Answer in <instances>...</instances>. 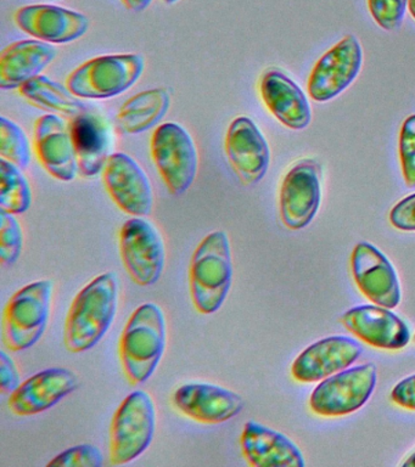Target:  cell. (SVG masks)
Segmentation results:
<instances>
[{
	"mask_svg": "<svg viewBox=\"0 0 415 467\" xmlns=\"http://www.w3.org/2000/svg\"><path fill=\"white\" fill-rule=\"evenodd\" d=\"M119 276L114 272L94 277L76 296L65 323V347L71 353L94 348L110 330L119 308Z\"/></svg>",
	"mask_w": 415,
	"mask_h": 467,
	"instance_id": "6da1fadb",
	"label": "cell"
},
{
	"mask_svg": "<svg viewBox=\"0 0 415 467\" xmlns=\"http://www.w3.org/2000/svg\"><path fill=\"white\" fill-rule=\"evenodd\" d=\"M165 313L156 303L134 310L119 339V359L130 385L140 386L154 375L165 354Z\"/></svg>",
	"mask_w": 415,
	"mask_h": 467,
	"instance_id": "7a4b0ae2",
	"label": "cell"
},
{
	"mask_svg": "<svg viewBox=\"0 0 415 467\" xmlns=\"http://www.w3.org/2000/svg\"><path fill=\"white\" fill-rule=\"evenodd\" d=\"M233 255L228 234L210 233L196 247L189 269L192 305L211 316L221 309L233 284Z\"/></svg>",
	"mask_w": 415,
	"mask_h": 467,
	"instance_id": "3957f363",
	"label": "cell"
},
{
	"mask_svg": "<svg viewBox=\"0 0 415 467\" xmlns=\"http://www.w3.org/2000/svg\"><path fill=\"white\" fill-rule=\"evenodd\" d=\"M54 283L45 279L26 285L9 299L3 313V339L12 352L34 347L45 335L52 310Z\"/></svg>",
	"mask_w": 415,
	"mask_h": 467,
	"instance_id": "277c9868",
	"label": "cell"
},
{
	"mask_svg": "<svg viewBox=\"0 0 415 467\" xmlns=\"http://www.w3.org/2000/svg\"><path fill=\"white\" fill-rule=\"evenodd\" d=\"M144 68L140 54L104 55L78 66L67 77V87L81 99H111L130 89Z\"/></svg>",
	"mask_w": 415,
	"mask_h": 467,
	"instance_id": "5b68a950",
	"label": "cell"
},
{
	"mask_svg": "<svg viewBox=\"0 0 415 467\" xmlns=\"http://www.w3.org/2000/svg\"><path fill=\"white\" fill-rule=\"evenodd\" d=\"M156 430V408L150 394L137 389L122 401L110 429V462L121 466L150 447Z\"/></svg>",
	"mask_w": 415,
	"mask_h": 467,
	"instance_id": "8992f818",
	"label": "cell"
},
{
	"mask_svg": "<svg viewBox=\"0 0 415 467\" xmlns=\"http://www.w3.org/2000/svg\"><path fill=\"white\" fill-rule=\"evenodd\" d=\"M156 170L172 195L187 192L196 174L199 157L195 141L181 124L169 122L156 128L150 142Z\"/></svg>",
	"mask_w": 415,
	"mask_h": 467,
	"instance_id": "52a82bcc",
	"label": "cell"
},
{
	"mask_svg": "<svg viewBox=\"0 0 415 467\" xmlns=\"http://www.w3.org/2000/svg\"><path fill=\"white\" fill-rule=\"evenodd\" d=\"M119 254L127 273L140 286H152L165 270V241L159 229L143 217L130 218L122 225Z\"/></svg>",
	"mask_w": 415,
	"mask_h": 467,
	"instance_id": "ba28073f",
	"label": "cell"
},
{
	"mask_svg": "<svg viewBox=\"0 0 415 467\" xmlns=\"http://www.w3.org/2000/svg\"><path fill=\"white\" fill-rule=\"evenodd\" d=\"M377 385V367L364 364L337 372L313 390L309 407L316 415L337 418L352 414L369 400Z\"/></svg>",
	"mask_w": 415,
	"mask_h": 467,
	"instance_id": "9c48e42d",
	"label": "cell"
},
{
	"mask_svg": "<svg viewBox=\"0 0 415 467\" xmlns=\"http://www.w3.org/2000/svg\"><path fill=\"white\" fill-rule=\"evenodd\" d=\"M322 167L313 159L295 163L282 182L280 218L286 228H306L316 217L322 201Z\"/></svg>",
	"mask_w": 415,
	"mask_h": 467,
	"instance_id": "30bf717a",
	"label": "cell"
},
{
	"mask_svg": "<svg viewBox=\"0 0 415 467\" xmlns=\"http://www.w3.org/2000/svg\"><path fill=\"white\" fill-rule=\"evenodd\" d=\"M362 65L363 50L358 38L346 36L316 62L308 79L309 97L318 102L333 100L355 82Z\"/></svg>",
	"mask_w": 415,
	"mask_h": 467,
	"instance_id": "8fae6325",
	"label": "cell"
},
{
	"mask_svg": "<svg viewBox=\"0 0 415 467\" xmlns=\"http://www.w3.org/2000/svg\"><path fill=\"white\" fill-rule=\"evenodd\" d=\"M105 188L127 214L147 217L154 208V190L140 164L127 153H112L103 171Z\"/></svg>",
	"mask_w": 415,
	"mask_h": 467,
	"instance_id": "7c38bea8",
	"label": "cell"
},
{
	"mask_svg": "<svg viewBox=\"0 0 415 467\" xmlns=\"http://www.w3.org/2000/svg\"><path fill=\"white\" fill-rule=\"evenodd\" d=\"M229 163L240 182L257 184L267 173L271 150L260 128L249 117L240 116L229 124L224 142Z\"/></svg>",
	"mask_w": 415,
	"mask_h": 467,
	"instance_id": "4fadbf2b",
	"label": "cell"
},
{
	"mask_svg": "<svg viewBox=\"0 0 415 467\" xmlns=\"http://www.w3.org/2000/svg\"><path fill=\"white\" fill-rule=\"evenodd\" d=\"M172 404L187 418L206 425L231 421L245 407L239 393L205 382L185 383L178 387L172 396Z\"/></svg>",
	"mask_w": 415,
	"mask_h": 467,
	"instance_id": "5bb4252c",
	"label": "cell"
},
{
	"mask_svg": "<svg viewBox=\"0 0 415 467\" xmlns=\"http://www.w3.org/2000/svg\"><path fill=\"white\" fill-rule=\"evenodd\" d=\"M14 20L26 35L50 44L75 42L89 28V18L86 15L52 4L20 7L14 15Z\"/></svg>",
	"mask_w": 415,
	"mask_h": 467,
	"instance_id": "9a60e30c",
	"label": "cell"
},
{
	"mask_svg": "<svg viewBox=\"0 0 415 467\" xmlns=\"http://www.w3.org/2000/svg\"><path fill=\"white\" fill-rule=\"evenodd\" d=\"M353 279L370 302L393 309L400 302V287L396 270L389 259L369 243H359L352 252Z\"/></svg>",
	"mask_w": 415,
	"mask_h": 467,
	"instance_id": "2e32d148",
	"label": "cell"
},
{
	"mask_svg": "<svg viewBox=\"0 0 415 467\" xmlns=\"http://www.w3.org/2000/svg\"><path fill=\"white\" fill-rule=\"evenodd\" d=\"M78 387V375L70 368H46L31 376L10 394L8 407L17 416L38 415L56 407Z\"/></svg>",
	"mask_w": 415,
	"mask_h": 467,
	"instance_id": "e0dca14e",
	"label": "cell"
},
{
	"mask_svg": "<svg viewBox=\"0 0 415 467\" xmlns=\"http://www.w3.org/2000/svg\"><path fill=\"white\" fill-rule=\"evenodd\" d=\"M362 352V345L351 337L333 336L323 338L296 358L291 374L300 382L322 381L351 367Z\"/></svg>",
	"mask_w": 415,
	"mask_h": 467,
	"instance_id": "ac0fdd59",
	"label": "cell"
},
{
	"mask_svg": "<svg viewBox=\"0 0 415 467\" xmlns=\"http://www.w3.org/2000/svg\"><path fill=\"white\" fill-rule=\"evenodd\" d=\"M35 146L39 162L53 178L68 182L78 177V162L70 127L59 116L49 113L36 120Z\"/></svg>",
	"mask_w": 415,
	"mask_h": 467,
	"instance_id": "d6986e66",
	"label": "cell"
},
{
	"mask_svg": "<svg viewBox=\"0 0 415 467\" xmlns=\"http://www.w3.org/2000/svg\"><path fill=\"white\" fill-rule=\"evenodd\" d=\"M341 323L356 337L375 348L399 350L410 341L406 323L384 306H355L341 317Z\"/></svg>",
	"mask_w": 415,
	"mask_h": 467,
	"instance_id": "ffe728a7",
	"label": "cell"
},
{
	"mask_svg": "<svg viewBox=\"0 0 415 467\" xmlns=\"http://www.w3.org/2000/svg\"><path fill=\"white\" fill-rule=\"evenodd\" d=\"M240 445L251 466L305 467L304 455L293 441L253 420L244 426Z\"/></svg>",
	"mask_w": 415,
	"mask_h": 467,
	"instance_id": "44dd1931",
	"label": "cell"
},
{
	"mask_svg": "<svg viewBox=\"0 0 415 467\" xmlns=\"http://www.w3.org/2000/svg\"><path fill=\"white\" fill-rule=\"evenodd\" d=\"M262 100L272 115L294 130H305L312 119L311 106L301 88L279 69H268L260 84Z\"/></svg>",
	"mask_w": 415,
	"mask_h": 467,
	"instance_id": "7402d4cb",
	"label": "cell"
},
{
	"mask_svg": "<svg viewBox=\"0 0 415 467\" xmlns=\"http://www.w3.org/2000/svg\"><path fill=\"white\" fill-rule=\"evenodd\" d=\"M50 43L38 39L20 40L10 44L0 54V88L16 89L45 71L57 57Z\"/></svg>",
	"mask_w": 415,
	"mask_h": 467,
	"instance_id": "603a6c76",
	"label": "cell"
},
{
	"mask_svg": "<svg viewBox=\"0 0 415 467\" xmlns=\"http://www.w3.org/2000/svg\"><path fill=\"white\" fill-rule=\"evenodd\" d=\"M72 142L78 157L79 173L93 178L104 171L110 157V131L104 120L92 112L70 120Z\"/></svg>",
	"mask_w": 415,
	"mask_h": 467,
	"instance_id": "cb8c5ba5",
	"label": "cell"
},
{
	"mask_svg": "<svg viewBox=\"0 0 415 467\" xmlns=\"http://www.w3.org/2000/svg\"><path fill=\"white\" fill-rule=\"evenodd\" d=\"M171 95L165 88H152L133 95L122 105L116 124L125 134H140L152 130L169 112Z\"/></svg>",
	"mask_w": 415,
	"mask_h": 467,
	"instance_id": "d4e9b609",
	"label": "cell"
},
{
	"mask_svg": "<svg viewBox=\"0 0 415 467\" xmlns=\"http://www.w3.org/2000/svg\"><path fill=\"white\" fill-rule=\"evenodd\" d=\"M20 94L37 108L56 115L75 119L89 112L88 106L79 100L67 87L39 75L19 88Z\"/></svg>",
	"mask_w": 415,
	"mask_h": 467,
	"instance_id": "484cf974",
	"label": "cell"
},
{
	"mask_svg": "<svg viewBox=\"0 0 415 467\" xmlns=\"http://www.w3.org/2000/svg\"><path fill=\"white\" fill-rule=\"evenodd\" d=\"M32 190L21 168L5 159L0 160V210L23 214L30 210Z\"/></svg>",
	"mask_w": 415,
	"mask_h": 467,
	"instance_id": "4316f807",
	"label": "cell"
},
{
	"mask_svg": "<svg viewBox=\"0 0 415 467\" xmlns=\"http://www.w3.org/2000/svg\"><path fill=\"white\" fill-rule=\"evenodd\" d=\"M0 156L21 170L31 162L27 134L19 124L5 116L0 117Z\"/></svg>",
	"mask_w": 415,
	"mask_h": 467,
	"instance_id": "83f0119b",
	"label": "cell"
},
{
	"mask_svg": "<svg viewBox=\"0 0 415 467\" xmlns=\"http://www.w3.org/2000/svg\"><path fill=\"white\" fill-rule=\"evenodd\" d=\"M23 248V228L16 214L0 210V261L5 265H16Z\"/></svg>",
	"mask_w": 415,
	"mask_h": 467,
	"instance_id": "f1b7e54d",
	"label": "cell"
},
{
	"mask_svg": "<svg viewBox=\"0 0 415 467\" xmlns=\"http://www.w3.org/2000/svg\"><path fill=\"white\" fill-rule=\"evenodd\" d=\"M399 151L404 182L415 188V115L407 117L400 128Z\"/></svg>",
	"mask_w": 415,
	"mask_h": 467,
	"instance_id": "f546056e",
	"label": "cell"
},
{
	"mask_svg": "<svg viewBox=\"0 0 415 467\" xmlns=\"http://www.w3.org/2000/svg\"><path fill=\"white\" fill-rule=\"evenodd\" d=\"M104 455L99 448L92 444H79L57 455L48 466L56 467H101Z\"/></svg>",
	"mask_w": 415,
	"mask_h": 467,
	"instance_id": "4dcf8cb0",
	"label": "cell"
},
{
	"mask_svg": "<svg viewBox=\"0 0 415 467\" xmlns=\"http://www.w3.org/2000/svg\"><path fill=\"white\" fill-rule=\"evenodd\" d=\"M371 16L382 29L396 31L404 20L408 0H368Z\"/></svg>",
	"mask_w": 415,
	"mask_h": 467,
	"instance_id": "1f68e13d",
	"label": "cell"
},
{
	"mask_svg": "<svg viewBox=\"0 0 415 467\" xmlns=\"http://www.w3.org/2000/svg\"><path fill=\"white\" fill-rule=\"evenodd\" d=\"M389 223L402 232H415V193L395 204L389 215Z\"/></svg>",
	"mask_w": 415,
	"mask_h": 467,
	"instance_id": "d6a6232c",
	"label": "cell"
},
{
	"mask_svg": "<svg viewBox=\"0 0 415 467\" xmlns=\"http://www.w3.org/2000/svg\"><path fill=\"white\" fill-rule=\"evenodd\" d=\"M21 375L16 361L5 350L0 352V389L5 394L16 392L21 385Z\"/></svg>",
	"mask_w": 415,
	"mask_h": 467,
	"instance_id": "836d02e7",
	"label": "cell"
},
{
	"mask_svg": "<svg viewBox=\"0 0 415 467\" xmlns=\"http://www.w3.org/2000/svg\"><path fill=\"white\" fill-rule=\"evenodd\" d=\"M391 400L399 407L415 411V375L397 383L392 390Z\"/></svg>",
	"mask_w": 415,
	"mask_h": 467,
	"instance_id": "e575fe53",
	"label": "cell"
},
{
	"mask_svg": "<svg viewBox=\"0 0 415 467\" xmlns=\"http://www.w3.org/2000/svg\"><path fill=\"white\" fill-rule=\"evenodd\" d=\"M154 0H122L127 9L133 11V13H143Z\"/></svg>",
	"mask_w": 415,
	"mask_h": 467,
	"instance_id": "d590c367",
	"label": "cell"
},
{
	"mask_svg": "<svg viewBox=\"0 0 415 467\" xmlns=\"http://www.w3.org/2000/svg\"><path fill=\"white\" fill-rule=\"evenodd\" d=\"M402 465L415 467V451L411 452V454L408 456L406 462H403Z\"/></svg>",
	"mask_w": 415,
	"mask_h": 467,
	"instance_id": "8d00e7d4",
	"label": "cell"
},
{
	"mask_svg": "<svg viewBox=\"0 0 415 467\" xmlns=\"http://www.w3.org/2000/svg\"><path fill=\"white\" fill-rule=\"evenodd\" d=\"M408 9H410V13L415 20V0H408Z\"/></svg>",
	"mask_w": 415,
	"mask_h": 467,
	"instance_id": "74e56055",
	"label": "cell"
},
{
	"mask_svg": "<svg viewBox=\"0 0 415 467\" xmlns=\"http://www.w3.org/2000/svg\"><path fill=\"white\" fill-rule=\"evenodd\" d=\"M166 4H170V5H172V4H176L180 2V0H163Z\"/></svg>",
	"mask_w": 415,
	"mask_h": 467,
	"instance_id": "f35d334b",
	"label": "cell"
},
{
	"mask_svg": "<svg viewBox=\"0 0 415 467\" xmlns=\"http://www.w3.org/2000/svg\"><path fill=\"white\" fill-rule=\"evenodd\" d=\"M414 339H415V336H414Z\"/></svg>",
	"mask_w": 415,
	"mask_h": 467,
	"instance_id": "ab89813d",
	"label": "cell"
}]
</instances>
